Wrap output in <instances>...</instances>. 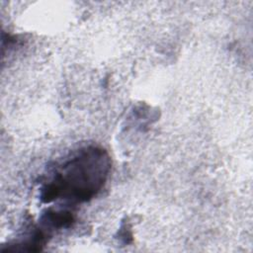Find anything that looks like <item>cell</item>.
Listing matches in <instances>:
<instances>
[{
  "instance_id": "cell-2",
  "label": "cell",
  "mask_w": 253,
  "mask_h": 253,
  "mask_svg": "<svg viewBox=\"0 0 253 253\" xmlns=\"http://www.w3.org/2000/svg\"><path fill=\"white\" fill-rule=\"evenodd\" d=\"M41 224L43 229H61L69 227L74 222V214L67 210L46 209L41 215Z\"/></svg>"
},
{
  "instance_id": "cell-1",
  "label": "cell",
  "mask_w": 253,
  "mask_h": 253,
  "mask_svg": "<svg viewBox=\"0 0 253 253\" xmlns=\"http://www.w3.org/2000/svg\"><path fill=\"white\" fill-rule=\"evenodd\" d=\"M111 164L108 152L100 146L89 145L78 149L42 185V202L47 204L63 199L84 203L92 200L105 186Z\"/></svg>"
}]
</instances>
